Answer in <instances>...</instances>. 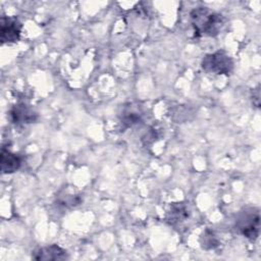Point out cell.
<instances>
[{
    "label": "cell",
    "instance_id": "obj_6",
    "mask_svg": "<svg viewBox=\"0 0 261 261\" xmlns=\"http://www.w3.org/2000/svg\"><path fill=\"white\" fill-rule=\"evenodd\" d=\"M32 257L35 260H54V261H59V260H65L68 258L67 252L59 247L58 245H50L47 247L40 248L36 251H34Z\"/></svg>",
    "mask_w": 261,
    "mask_h": 261
},
{
    "label": "cell",
    "instance_id": "obj_8",
    "mask_svg": "<svg viewBox=\"0 0 261 261\" xmlns=\"http://www.w3.org/2000/svg\"><path fill=\"white\" fill-rule=\"evenodd\" d=\"M189 216H190V211L188 209L187 204L182 202H178V203H173L170 206L166 219L170 224H175V223H180L185 221Z\"/></svg>",
    "mask_w": 261,
    "mask_h": 261
},
{
    "label": "cell",
    "instance_id": "obj_5",
    "mask_svg": "<svg viewBox=\"0 0 261 261\" xmlns=\"http://www.w3.org/2000/svg\"><path fill=\"white\" fill-rule=\"evenodd\" d=\"M9 118L15 125H27L38 119L37 112L24 103H18L9 110Z\"/></svg>",
    "mask_w": 261,
    "mask_h": 261
},
{
    "label": "cell",
    "instance_id": "obj_3",
    "mask_svg": "<svg viewBox=\"0 0 261 261\" xmlns=\"http://www.w3.org/2000/svg\"><path fill=\"white\" fill-rule=\"evenodd\" d=\"M201 65L205 71L216 74H229L233 69L231 57L223 50L205 55Z\"/></svg>",
    "mask_w": 261,
    "mask_h": 261
},
{
    "label": "cell",
    "instance_id": "obj_4",
    "mask_svg": "<svg viewBox=\"0 0 261 261\" xmlns=\"http://www.w3.org/2000/svg\"><path fill=\"white\" fill-rule=\"evenodd\" d=\"M1 43L10 44L18 41L21 33V22L14 16H1Z\"/></svg>",
    "mask_w": 261,
    "mask_h": 261
},
{
    "label": "cell",
    "instance_id": "obj_12",
    "mask_svg": "<svg viewBox=\"0 0 261 261\" xmlns=\"http://www.w3.org/2000/svg\"><path fill=\"white\" fill-rule=\"evenodd\" d=\"M252 102L253 104L259 108L260 106V90H259V86H257V88H255L252 91Z\"/></svg>",
    "mask_w": 261,
    "mask_h": 261
},
{
    "label": "cell",
    "instance_id": "obj_1",
    "mask_svg": "<svg viewBox=\"0 0 261 261\" xmlns=\"http://www.w3.org/2000/svg\"><path fill=\"white\" fill-rule=\"evenodd\" d=\"M190 18L195 37H215L225 22L222 14L204 6L194 8L190 12Z\"/></svg>",
    "mask_w": 261,
    "mask_h": 261
},
{
    "label": "cell",
    "instance_id": "obj_9",
    "mask_svg": "<svg viewBox=\"0 0 261 261\" xmlns=\"http://www.w3.org/2000/svg\"><path fill=\"white\" fill-rule=\"evenodd\" d=\"M82 202H83V200L80 195H76L69 191L61 192L56 198L57 206L60 208H65V209L79 206Z\"/></svg>",
    "mask_w": 261,
    "mask_h": 261
},
{
    "label": "cell",
    "instance_id": "obj_7",
    "mask_svg": "<svg viewBox=\"0 0 261 261\" xmlns=\"http://www.w3.org/2000/svg\"><path fill=\"white\" fill-rule=\"evenodd\" d=\"M20 165H21V158L17 154H15L5 148H2V151H1V171H2V173H4V174L13 173L19 169Z\"/></svg>",
    "mask_w": 261,
    "mask_h": 261
},
{
    "label": "cell",
    "instance_id": "obj_11",
    "mask_svg": "<svg viewBox=\"0 0 261 261\" xmlns=\"http://www.w3.org/2000/svg\"><path fill=\"white\" fill-rule=\"evenodd\" d=\"M200 243L204 249H214L218 246L219 242L215 234L211 230H205L204 233L200 238Z\"/></svg>",
    "mask_w": 261,
    "mask_h": 261
},
{
    "label": "cell",
    "instance_id": "obj_2",
    "mask_svg": "<svg viewBox=\"0 0 261 261\" xmlns=\"http://www.w3.org/2000/svg\"><path fill=\"white\" fill-rule=\"evenodd\" d=\"M236 230L250 241H255L260 232V212L258 208H246L236 220Z\"/></svg>",
    "mask_w": 261,
    "mask_h": 261
},
{
    "label": "cell",
    "instance_id": "obj_10",
    "mask_svg": "<svg viewBox=\"0 0 261 261\" xmlns=\"http://www.w3.org/2000/svg\"><path fill=\"white\" fill-rule=\"evenodd\" d=\"M141 119H142V113L138 109L130 106L123 110L120 118V122L124 128H127L135 124H138L141 121Z\"/></svg>",
    "mask_w": 261,
    "mask_h": 261
}]
</instances>
